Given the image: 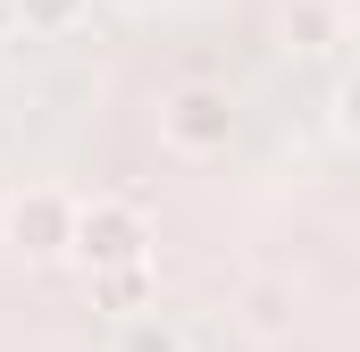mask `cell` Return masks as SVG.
I'll return each instance as SVG.
<instances>
[{"mask_svg": "<svg viewBox=\"0 0 360 352\" xmlns=\"http://www.w3.org/2000/svg\"><path fill=\"white\" fill-rule=\"evenodd\" d=\"M92 294H101V310H143L151 302V260H134V268H92Z\"/></svg>", "mask_w": 360, "mask_h": 352, "instance_id": "cell-6", "label": "cell"}, {"mask_svg": "<svg viewBox=\"0 0 360 352\" xmlns=\"http://www.w3.org/2000/svg\"><path fill=\"white\" fill-rule=\"evenodd\" d=\"M285 34H293L302 59H344V42H352V0H293Z\"/></svg>", "mask_w": 360, "mask_h": 352, "instance_id": "cell-4", "label": "cell"}, {"mask_svg": "<svg viewBox=\"0 0 360 352\" xmlns=\"http://www.w3.org/2000/svg\"><path fill=\"white\" fill-rule=\"evenodd\" d=\"M68 252L84 268H134L151 260V218L126 201V193H101V201H76V227H68Z\"/></svg>", "mask_w": 360, "mask_h": 352, "instance_id": "cell-1", "label": "cell"}, {"mask_svg": "<svg viewBox=\"0 0 360 352\" xmlns=\"http://www.w3.org/2000/svg\"><path fill=\"white\" fill-rule=\"evenodd\" d=\"M160 143L184 151V160H210L235 143V92L226 84H176L160 101Z\"/></svg>", "mask_w": 360, "mask_h": 352, "instance_id": "cell-2", "label": "cell"}, {"mask_svg": "<svg viewBox=\"0 0 360 352\" xmlns=\"http://www.w3.org/2000/svg\"><path fill=\"white\" fill-rule=\"evenodd\" d=\"M92 0H17V34H76Z\"/></svg>", "mask_w": 360, "mask_h": 352, "instance_id": "cell-7", "label": "cell"}, {"mask_svg": "<svg viewBox=\"0 0 360 352\" xmlns=\"http://www.w3.org/2000/svg\"><path fill=\"white\" fill-rule=\"evenodd\" d=\"M0 84H8V68H0Z\"/></svg>", "mask_w": 360, "mask_h": 352, "instance_id": "cell-10", "label": "cell"}, {"mask_svg": "<svg viewBox=\"0 0 360 352\" xmlns=\"http://www.w3.org/2000/svg\"><path fill=\"white\" fill-rule=\"evenodd\" d=\"M117 8H151V0H117Z\"/></svg>", "mask_w": 360, "mask_h": 352, "instance_id": "cell-9", "label": "cell"}, {"mask_svg": "<svg viewBox=\"0 0 360 352\" xmlns=\"http://www.w3.org/2000/svg\"><path fill=\"white\" fill-rule=\"evenodd\" d=\"M109 352H193V327H184L176 310L143 302V310H126V319L109 327Z\"/></svg>", "mask_w": 360, "mask_h": 352, "instance_id": "cell-5", "label": "cell"}, {"mask_svg": "<svg viewBox=\"0 0 360 352\" xmlns=\"http://www.w3.org/2000/svg\"><path fill=\"white\" fill-rule=\"evenodd\" d=\"M68 227H76V193H59V184H25L0 210V244L17 260H59L68 252Z\"/></svg>", "mask_w": 360, "mask_h": 352, "instance_id": "cell-3", "label": "cell"}, {"mask_svg": "<svg viewBox=\"0 0 360 352\" xmlns=\"http://www.w3.org/2000/svg\"><path fill=\"white\" fill-rule=\"evenodd\" d=\"M8 34H17V0H0V42H8Z\"/></svg>", "mask_w": 360, "mask_h": 352, "instance_id": "cell-8", "label": "cell"}]
</instances>
